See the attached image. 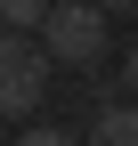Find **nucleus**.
<instances>
[{
  "label": "nucleus",
  "instance_id": "nucleus-6",
  "mask_svg": "<svg viewBox=\"0 0 138 146\" xmlns=\"http://www.w3.org/2000/svg\"><path fill=\"white\" fill-rule=\"evenodd\" d=\"M114 73H122V89L138 98V41H122V57H114Z\"/></svg>",
  "mask_w": 138,
  "mask_h": 146
},
{
  "label": "nucleus",
  "instance_id": "nucleus-1",
  "mask_svg": "<svg viewBox=\"0 0 138 146\" xmlns=\"http://www.w3.org/2000/svg\"><path fill=\"white\" fill-rule=\"evenodd\" d=\"M49 81H57V57H49L41 33H0V114H41Z\"/></svg>",
  "mask_w": 138,
  "mask_h": 146
},
{
  "label": "nucleus",
  "instance_id": "nucleus-7",
  "mask_svg": "<svg viewBox=\"0 0 138 146\" xmlns=\"http://www.w3.org/2000/svg\"><path fill=\"white\" fill-rule=\"evenodd\" d=\"M98 8H106V16H138V0H98Z\"/></svg>",
  "mask_w": 138,
  "mask_h": 146
},
{
  "label": "nucleus",
  "instance_id": "nucleus-2",
  "mask_svg": "<svg viewBox=\"0 0 138 146\" xmlns=\"http://www.w3.org/2000/svg\"><path fill=\"white\" fill-rule=\"evenodd\" d=\"M41 41H49V57H57V65H81V73H90V65L114 49V16L98 8V0H57L49 25H41Z\"/></svg>",
  "mask_w": 138,
  "mask_h": 146
},
{
  "label": "nucleus",
  "instance_id": "nucleus-8",
  "mask_svg": "<svg viewBox=\"0 0 138 146\" xmlns=\"http://www.w3.org/2000/svg\"><path fill=\"white\" fill-rule=\"evenodd\" d=\"M0 122H8V114H0Z\"/></svg>",
  "mask_w": 138,
  "mask_h": 146
},
{
  "label": "nucleus",
  "instance_id": "nucleus-4",
  "mask_svg": "<svg viewBox=\"0 0 138 146\" xmlns=\"http://www.w3.org/2000/svg\"><path fill=\"white\" fill-rule=\"evenodd\" d=\"M49 8H57V0H0V25H8V33H41Z\"/></svg>",
  "mask_w": 138,
  "mask_h": 146
},
{
  "label": "nucleus",
  "instance_id": "nucleus-3",
  "mask_svg": "<svg viewBox=\"0 0 138 146\" xmlns=\"http://www.w3.org/2000/svg\"><path fill=\"white\" fill-rule=\"evenodd\" d=\"M90 146H138V98H106L90 106V130H81Z\"/></svg>",
  "mask_w": 138,
  "mask_h": 146
},
{
  "label": "nucleus",
  "instance_id": "nucleus-5",
  "mask_svg": "<svg viewBox=\"0 0 138 146\" xmlns=\"http://www.w3.org/2000/svg\"><path fill=\"white\" fill-rule=\"evenodd\" d=\"M16 146H90V138H81V130H57V122H25Z\"/></svg>",
  "mask_w": 138,
  "mask_h": 146
}]
</instances>
